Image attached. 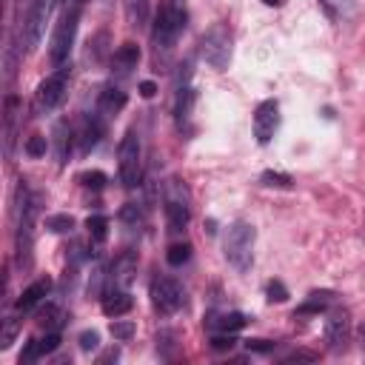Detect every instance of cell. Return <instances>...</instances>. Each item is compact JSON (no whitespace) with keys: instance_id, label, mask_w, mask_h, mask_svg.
Listing matches in <instances>:
<instances>
[{"instance_id":"obj_1","label":"cell","mask_w":365,"mask_h":365,"mask_svg":"<svg viewBox=\"0 0 365 365\" xmlns=\"http://www.w3.org/2000/svg\"><path fill=\"white\" fill-rule=\"evenodd\" d=\"M185 0H163L160 11H157V20H154V29H151V40H154V48L157 51H168L174 48V43L180 40L182 29H185Z\"/></svg>"},{"instance_id":"obj_2","label":"cell","mask_w":365,"mask_h":365,"mask_svg":"<svg viewBox=\"0 0 365 365\" xmlns=\"http://www.w3.org/2000/svg\"><path fill=\"white\" fill-rule=\"evenodd\" d=\"M254 240H257V231H254L251 222L237 220V222L228 225V234H225L222 248H225V259L240 274H245L251 268V262H254Z\"/></svg>"},{"instance_id":"obj_3","label":"cell","mask_w":365,"mask_h":365,"mask_svg":"<svg viewBox=\"0 0 365 365\" xmlns=\"http://www.w3.org/2000/svg\"><path fill=\"white\" fill-rule=\"evenodd\" d=\"M140 137L137 131H125L120 145H117V171H120V182L125 188H137L143 180V160H140Z\"/></svg>"},{"instance_id":"obj_4","label":"cell","mask_w":365,"mask_h":365,"mask_svg":"<svg viewBox=\"0 0 365 365\" xmlns=\"http://www.w3.org/2000/svg\"><path fill=\"white\" fill-rule=\"evenodd\" d=\"M200 54L211 68L225 71L231 60V29L225 23H214L200 40Z\"/></svg>"},{"instance_id":"obj_5","label":"cell","mask_w":365,"mask_h":365,"mask_svg":"<svg viewBox=\"0 0 365 365\" xmlns=\"http://www.w3.org/2000/svg\"><path fill=\"white\" fill-rule=\"evenodd\" d=\"M191 220V200H188V188L180 177H168L165 182V222L168 231H182Z\"/></svg>"},{"instance_id":"obj_6","label":"cell","mask_w":365,"mask_h":365,"mask_svg":"<svg viewBox=\"0 0 365 365\" xmlns=\"http://www.w3.org/2000/svg\"><path fill=\"white\" fill-rule=\"evenodd\" d=\"M77 20H80V6H74L71 11H66L57 26H54V34H51V43H48V60L51 66H66L68 54H71V46H74V34H77Z\"/></svg>"},{"instance_id":"obj_7","label":"cell","mask_w":365,"mask_h":365,"mask_svg":"<svg viewBox=\"0 0 365 365\" xmlns=\"http://www.w3.org/2000/svg\"><path fill=\"white\" fill-rule=\"evenodd\" d=\"M148 294H151V305L160 314H177L185 302V291L174 277H154Z\"/></svg>"},{"instance_id":"obj_8","label":"cell","mask_w":365,"mask_h":365,"mask_svg":"<svg viewBox=\"0 0 365 365\" xmlns=\"http://www.w3.org/2000/svg\"><path fill=\"white\" fill-rule=\"evenodd\" d=\"M57 0H31L29 6V14L23 20V37H26V48H34L43 34H46V23H48V14H51V6Z\"/></svg>"},{"instance_id":"obj_9","label":"cell","mask_w":365,"mask_h":365,"mask_svg":"<svg viewBox=\"0 0 365 365\" xmlns=\"http://www.w3.org/2000/svg\"><path fill=\"white\" fill-rule=\"evenodd\" d=\"M66 91H68V68L60 66L51 77H46V80L40 83V88H37V108H40V111L57 108V106L63 103Z\"/></svg>"},{"instance_id":"obj_10","label":"cell","mask_w":365,"mask_h":365,"mask_svg":"<svg viewBox=\"0 0 365 365\" xmlns=\"http://www.w3.org/2000/svg\"><path fill=\"white\" fill-rule=\"evenodd\" d=\"M277 125H279V106H277V100H262L257 106V111H254V137H257V143L268 145L274 131H277Z\"/></svg>"},{"instance_id":"obj_11","label":"cell","mask_w":365,"mask_h":365,"mask_svg":"<svg viewBox=\"0 0 365 365\" xmlns=\"http://www.w3.org/2000/svg\"><path fill=\"white\" fill-rule=\"evenodd\" d=\"M322 334H325V342H328L331 348H345V342H348V336H351V317H348V311H345V308L331 311L328 319H325Z\"/></svg>"},{"instance_id":"obj_12","label":"cell","mask_w":365,"mask_h":365,"mask_svg":"<svg viewBox=\"0 0 365 365\" xmlns=\"http://www.w3.org/2000/svg\"><path fill=\"white\" fill-rule=\"evenodd\" d=\"M60 348V334L57 331H46V336L40 339H29L23 354H20V362H37L40 356H48Z\"/></svg>"},{"instance_id":"obj_13","label":"cell","mask_w":365,"mask_h":365,"mask_svg":"<svg viewBox=\"0 0 365 365\" xmlns=\"http://www.w3.org/2000/svg\"><path fill=\"white\" fill-rule=\"evenodd\" d=\"M137 63H140V46L131 43V40L117 46V51L111 54V71H117L120 77L128 74L131 68H137Z\"/></svg>"},{"instance_id":"obj_14","label":"cell","mask_w":365,"mask_h":365,"mask_svg":"<svg viewBox=\"0 0 365 365\" xmlns=\"http://www.w3.org/2000/svg\"><path fill=\"white\" fill-rule=\"evenodd\" d=\"M134 274H137V257L134 254H120L111 265V282L114 288H128L134 282Z\"/></svg>"},{"instance_id":"obj_15","label":"cell","mask_w":365,"mask_h":365,"mask_svg":"<svg viewBox=\"0 0 365 365\" xmlns=\"http://www.w3.org/2000/svg\"><path fill=\"white\" fill-rule=\"evenodd\" d=\"M100 305H103V314H106V317H123V314L131 311L134 299H131L128 288H114V291L103 294V302H100Z\"/></svg>"},{"instance_id":"obj_16","label":"cell","mask_w":365,"mask_h":365,"mask_svg":"<svg viewBox=\"0 0 365 365\" xmlns=\"http://www.w3.org/2000/svg\"><path fill=\"white\" fill-rule=\"evenodd\" d=\"M103 134H106V123H103L100 111H97V114H91V117H86L83 131H80V151H83V154H88V151L103 140Z\"/></svg>"},{"instance_id":"obj_17","label":"cell","mask_w":365,"mask_h":365,"mask_svg":"<svg viewBox=\"0 0 365 365\" xmlns=\"http://www.w3.org/2000/svg\"><path fill=\"white\" fill-rule=\"evenodd\" d=\"M48 291H51V279H48V277H43V279L31 282V285L20 294V299H17V311H20V314H26V311L37 308V305H40V299H43V297H48Z\"/></svg>"},{"instance_id":"obj_18","label":"cell","mask_w":365,"mask_h":365,"mask_svg":"<svg viewBox=\"0 0 365 365\" xmlns=\"http://www.w3.org/2000/svg\"><path fill=\"white\" fill-rule=\"evenodd\" d=\"M245 322H248L245 314H240V311H225V314L211 317V319H208V328H211L214 334H237L240 328H245Z\"/></svg>"},{"instance_id":"obj_19","label":"cell","mask_w":365,"mask_h":365,"mask_svg":"<svg viewBox=\"0 0 365 365\" xmlns=\"http://www.w3.org/2000/svg\"><path fill=\"white\" fill-rule=\"evenodd\" d=\"M63 322H66V311H63L60 305H54V302H46V305L37 311V325H40L43 331H60Z\"/></svg>"},{"instance_id":"obj_20","label":"cell","mask_w":365,"mask_h":365,"mask_svg":"<svg viewBox=\"0 0 365 365\" xmlns=\"http://www.w3.org/2000/svg\"><path fill=\"white\" fill-rule=\"evenodd\" d=\"M125 91H120V88H103L100 91V100H97V111L100 114H117V111H123L125 108Z\"/></svg>"},{"instance_id":"obj_21","label":"cell","mask_w":365,"mask_h":365,"mask_svg":"<svg viewBox=\"0 0 365 365\" xmlns=\"http://www.w3.org/2000/svg\"><path fill=\"white\" fill-rule=\"evenodd\" d=\"M194 100H197V94H194V88H191V86H180V88H177V100H174V120H177L180 125L191 117Z\"/></svg>"},{"instance_id":"obj_22","label":"cell","mask_w":365,"mask_h":365,"mask_svg":"<svg viewBox=\"0 0 365 365\" xmlns=\"http://www.w3.org/2000/svg\"><path fill=\"white\" fill-rule=\"evenodd\" d=\"M331 302H334V291H311L308 299L297 308V314H299V317H305V314H319V311H325Z\"/></svg>"},{"instance_id":"obj_23","label":"cell","mask_w":365,"mask_h":365,"mask_svg":"<svg viewBox=\"0 0 365 365\" xmlns=\"http://www.w3.org/2000/svg\"><path fill=\"white\" fill-rule=\"evenodd\" d=\"M86 228H88V237L94 242H106V237H108V217L94 214V217L86 220Z\"/></svg>"},{"instance_id":"obj_24","label":"cell","mask_w":365,"mask_h":365,"mask_svg":"<svg viewBox=\"0 0 365 365\" xmlns=\"http://www.w3.org/2000/svg\"><path fill=\"white\" fill-rule=\"evenodd\" d=\"M14 117H17V97H6V154H11V143H14Z\"/></svg>"},{"instance_id":"obj_25","label":"cell","mask_w":365,"mask_h":365,"mask_svg":"<svg viewBox=\"0 0 365 365\" xmlns=\"http://www.w3.org/2000/svg\"><path fill=\"white\" fill-rule=\"evenodd\" d=\"M46 228L51 234H68L74 228V217H68V214H51V217H46Z\"/></svg>"},{"instance_id":"obj_26","label":"cell","mask_w":365,"mask_h":365,"mask_svg":"<svg viewBox=\"0 0 365 365\" xmlns=\"http://www.w3.org/2000/svg\"><path fill=\"white\" fill-rule=\"evenodd\" d=\"M165 259H168V265H182V262H188L191 259V245L188 242H174L168 251H165Z\"/></svg>"},{"instance_id":"obj_27","label":"cell","mask_w":365,"mask_h":365,"mask_svg":"<svg viewBox=\"0 0 365 365\" xmlns=\"http://www.w3.org/2000/svg\"><path fill=\"white\" fill-rule=\"evenodd\" d=\"M17 331H20V319L17 317H6L3 319V334H0V351L11 348V342L17 339Z\"/></svg>"},{"instance_id":"obj_28","label":"cell","mask_w":365,"mask_h":365,"mask_svg":"<svg viewBox=\"0 0 365 365\" xmlns=\"http://www.w3.org/2000/svg\"><path fill=\"white\" fill-rule=\"evenodd\" d=\"M125 11H128V20L134 26H143L148 20V0H128L125 3Z\"/></svg>"},{"instance_id":"obj_29","label":"cell","mask_w":365,"mask_h":365,"mask_svg":"<svg viewBox=\"0 0 365 365\" xmlns=\"http://www.w3.org/2000/svg\"><path fill=\"white\" fill-rule=\"evenodd\" d=\"M108 331H111V336H114V339H120V342H128V339L134 336V331H137V325H134L131 319H114Z\"/></svg>"},{"instance_id":"obj_30","label":"cell","mask_w":365,"mask_h":365,"mask_svg":"<svg viewBox=\"0 0 365 365\" xmlns=\"http://www.w3.org/2000/svg\"><path fill=\"white\" fill-rule=\"evenodd\" d=\"M46 148H48V140H46L43 134H31V137L26 140V154H29V157H34V160H37V157H43V154H46Z\"/></svg>"},{"instance_id":"obj_31","label":"cell","mask_w":365,"mask_h":365,"mask_svg":"<svg viewBox=\"0 0 365 365\" xmlns=\"http://www.w3.org/2000/svg\"><path fill=\"white\" fill-rule=\"evenodd\" d=\"M259 182H262V185H271V188H274V185H277V188H288L294 180H291V174H282V171H265V174L259 177Z\"/></svg>"},{"instance_id":"obj_32","label":"cell","mask_w":365,"mask_h":365,"mask_svg":"<svg viewBox=\"0 0 365 365\" xmlns=\"http://www.w3.org/2000/svg\"><path fill=\"white\" fill-rule=\"evenodd\" d=\"M120 220L128 222V225H137V222H143V208H140L137 202H125V205L120 208Z\"/></svg>"},{"instance_id":"obj_33","label":"cell","mask_w":365,"mask_h":365,"mask_svg":"<svg viewBox=\"0 0 365 365\" xmlns=\"http://www.w3.org/2000/svg\"><path fill=\"white\" fill-rule=\"evenodd\" d=\"M77 180H80L86 188H94V191H100V188L106 185V174H103V171H83Z\"/></svg>"},{"instance_id":"obj_34","label":"cell","mask_w":365,"mask_h":365,"mask_svg":"<svg viewBox=\"0 0 365 365\" xmlns=\"http://www.w3.org/2000/svg\"><path fill=\"white\" fill-rule=\"evenodd\" d=\"M265 294H268V302H285L288 299V288L279 279H271L268 288H265Z\"/></svg>"},{"instance_id":"obj_35","label":"cell","mask_w":365,"mask_h":365,"mask_svg":"<svg viewBox=\"0 0 365 365\" xmlns=\"http://www.w3.org/2000/svg\"><path fill=\"white\" fill-rule=\"evenodd\" d=\"M77 342H80V351L91 354V351H97V345H100V334H97V331H83Z\"/></svg>"},{"instance_id":"obj_36","label":"cell","mask_w":365,"mask_h":365,"mask_svg":"<svg viewBox=\"0 0 365 365\" xmlns=\"http://www.w3.org/2000/svg\"><path fill=\"white\" fill-rule=\"evenodd\" d=\"M237 345V336L234 334H214L211 336V348L214 351H225V348H234Z\"/></svg>"},{"instance_id":"obj_37","label":"cell","mask_w":365,"mask_h":365,"mask_svg":"<svg viewBox=\"0 0 365 365\" xmlns=\"http://www.w3.org/2000/svg\"><path fill=\"white\" fill-rule=\"evenodd\" d=\"M317 359V354L314 351H294V354H288L282 362L285 365H291V362H314Z\"/></svg>"},{"instance_id":"obj_38","label":"cell","mask_w":365,"mask_h":365,"mask_svg":"<svg viewBox=\"0 0 365 365\" xmlns=\"http://www.w3.org/2000/svg\"><path fill=\"white\" fill-rule=\"evenodd\" d=\"M245 345H248V351H257V354H268V351H274V342H268V339H248Z\"/></svg>"},{"instance_id":"obj_39","label":"cell","mask_w":365,"mask_h":365,"mask_svg":"<svg viewBox=\"0 0 365 365\" xmlns=\"http://www.w3.org/2000/svg\"><path fill=\"white\" fill-rule=\"evenodd\" d=\"M140 94H143L145 100H148V97H154V94H157V86H154L151 80H143V83H140Z\"/></svg>"},{"instance_id":"obj_40","label":"cell","mask_w":365,"mask_h":365,"mask_svg":"<svg viewBox=\"0 0 365 365\" xmlns=\"http://www.w3.org/2000/svg\"><path fill=\"white\" fill-rule=\"evenodd\" d=\"M117 356H120V351H117V348H111V351H106L97 362H100V365H103V362H117Z\"/></svg>"},{"instance_id":"obj_41","label":"cell","mask_w":365,"mask_h":365,"mask_svg":"<svg viewBox=\"0 0 365 365\" xmlns=\"http://www.w3.org/2000/svg\"><path fill=\"white\" fill-rule=\"evenodd\" d=\"M262 3H265V6H282L285 0H262Z\"/></svg>"},{"instance_id":"obj_42","label":"cell","mask_w":365,"mask_h":365,"mask_svg":"<svg viewBox=\"0 0 365 365\" xmlns=\"http://www.w3.org/2000/svg\"><path fill=\"white\" fill-rule=\"evenodd\" d=\"M359 336H362V339H365V325H362V328H359Z\"/></svg>"},{"instance_id":"obj_43","label":"cell","mask_w":365,"mask_h":365,"mask_svg":"<svg viewBox=\"0 0 365 365\" xmlns=\"http://www.w3.org/2000/svg\"><path fill=\"white\" fill-rule=\"evenodd\" d=\"M57 3H66V0H57Z\"/></svg>"}]
</instances>
